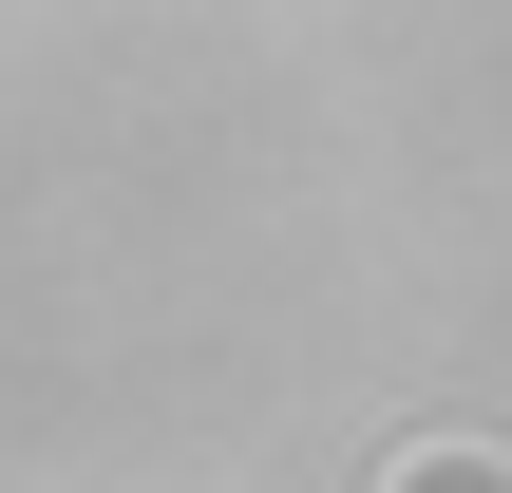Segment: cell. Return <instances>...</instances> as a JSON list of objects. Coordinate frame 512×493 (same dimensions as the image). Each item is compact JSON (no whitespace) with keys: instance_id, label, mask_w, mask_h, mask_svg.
I'll return each instance as SVG.
<instances>
[{"instance_id":"cell-1","label":"cell","mask_w":512,"mask_h":493,"mask_svg":"<svg viewBox=\"0 0 512 493\" xmlns=\"http://www.w3.org/2000/svg\"><path fill=\"white\" fill-rule=\"evenodd\" d=\"M380 493H512V456H494V437H418Z\"/></svg>"}]
</instances>
